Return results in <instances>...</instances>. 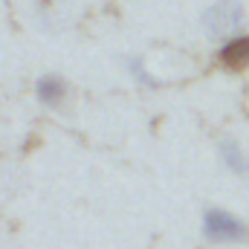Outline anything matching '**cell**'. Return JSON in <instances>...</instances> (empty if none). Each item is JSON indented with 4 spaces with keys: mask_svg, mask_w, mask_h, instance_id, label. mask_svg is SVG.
<instances>
[{
    "mask_svg": "<svg viewBox=\"0 0 249 249\" xmlns=\"http://www.w3.org/2000/svg\"><path fill=\"white\" fill-rule=\"evenodd\" d=\"M244 23H247V9L241 0H214L200 15L203 32L209 38H217V41H229V38L241 35Z\"/></svg>",
    "mask_w": 249,
    "mask_h": 249,
    "instance_id": "obj_1",
    "label": "cell"
},
{
    "mask_svg": "<svg viewBox=\"0 0 249 249\" xmlns=\"http://www.w3.org/2000/svg\"><path fill=\"white\" fill-rule=\"evenodd\" d=\"M203 235L214 244H235L247 235V229L235 214H229L223 209H209L203 217Z\"/></svg>",
    "mask_w": 249,
    "mask_h": 249,
    "instance_id": "obj_2",
    "label": "cell"
},
{
    "mask_svg": "<svg viewBox=\"0 0 249 249\" xmlns=\"http://www.w3.org/2000/svg\"><path fill=\"white\" fill-rule=\"evenodd\" d=\"M217 58H220L223 67H229V70H247L249 67V35L241 32V35L223 41Z\"/></svg>",
    "mask_w": 249,
    "mask_h": 249,
    "instance_id": "obj_3",
    "label": "cell"
},
{
    "mask_svg": "<svg viewBox=\"0 0 249 249\" xmlns=\"http://www.w3.org/2000/svg\"><path fill=\"white\" fill-rule=\"evenodd\" d=\"M35 96L44 107H61L67 99V81L61 75H41L35 81Z\"/></svg>",
    "mask_w": 249,
    "mask_h": 249,
    "instance_id": "obj_4",
    "label": "cell"
},
{
    "mask_svg": "<svg viewBox=\"0 0 249 249\" xmlns=\"http://www.w3.org/2000/svg\"><path fill=\"white\" fill-rule=\"evenodd\" d=\"M217 154L223 160V165L232 171V174H247L249 171V157L244 154V148L235 142V139H223L217 145Z\"/></svg>",
    "mask_w": 249,
    "mask_h": 249,
    "instance_id": "obj_5",
    "label": "cell"
},
{
    "mask_svg": "<svg viewBox=\"0 0 249 249\" xmlns=\"http://www.w3.org/2000/svg\"><path fill=\"white\" fill-rule=\"evenodd\" d=\"M127 72L139 81V84H148V87H157V81H154V75H151V70L145 67V61L139 58V55H133V58H127Z\"/></svg>",
    "mask_w": 249,
    "mask_h": 249,
    "instance_id": "obj_6",
    "label": "cell"
}]
</instances>
